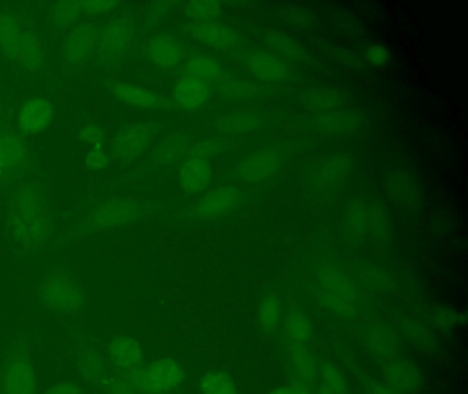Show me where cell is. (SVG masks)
I'll return each mask as SVG.
<instances>
[{
  "mask_svg": "<svg viewBox=\"0 0 468 394\" xmlns=\"http://www.w3.org/2000/svg\"><path fill=\"white\" fill-rule=\"evenodd\" d=\"M139 394H166L179 388L185 379V368L174 358H161L130 372Z\"/></svg>",
  "mask_w": 468,
  "mask_h": 394,
  "instance_id": "cell-7",
  "label": "cell"
},
{
  "mask_svg": "<svg viewBox=\"0 0 468 394\" xmlns=\"http://www.w3.org/2000/svg\"><path fill=\"white\" fill-rule=\"evenodd\" d=\"M164 126L157 122H139L122 125L114 134L112 153L116 161L133 163L152 148L157 134Z\"/></svg>",
  "mask_w": 468,
  "mask_h": 394,
  "instance_id": "cell-8",
  "label": "cell"
},
{
  "mask_svg": "<svg viewBox=\"0 0 468 394\" xmlns=\"http://www.w3.org/2000/svg\"><path fill=\"white\" fill-rule=\"evenodd\" d=\"M283 166V153L273 147L260 148L243 156L234 167V177L246 183L275 177Z\"/></svg>",
  "mask_w": 468,
  "mask_h": 394,
  "instance_id": "cell-11",
  "label": "cell"
},
{
  "mask_svg": "<svg viewBox=\"0 0 468 394\" xmlns=\"http://www.w3.org/2000/svg\"><path fill=\"white\" fill-rule=\"evenodd\" d=\"M435 322L442 327H451V326L459 323V317H457V312L452 311V309L446 308V306H441V308L434 309L432 312Z\"/></svg>",
  "mask_w": 468,
  "mask_h": 394,
  "instance_id": "cell-47",
  "label": "cell"
},
{
  "mask_svg": "<svg viewBox=\"0 0 468 394\" xmlns=\"http://www.w3.org/2000/svg\"><path fill=\"white\" fill-rule=\"evenodd\" d=\"M265 46L278 54L284 55L287 57H300L303 55V48L297 41L292 40L290 36L281 32H268L264 36Z\"/></svg>",
  "mask_w": 468,
  "mask_h": 394,
  "instance_id": "cell-39",
  "label": "cell"
},
{
  "mask_svg": "<svg viewBox=\"0 0 468 394\" xmlns=\"http://www.w3.org/2000/svg\"><path fill=\"white\" fill-rule=\"evenodd\" d=\"M9 232L21 251L37 254L45 248L53 233L48 200L39 186L26 183L10 197Z\"/></svg>",
  "mask_w": 468,
  "mask_h": 394,
  "instance_id": "cell-1",
  "label": "cell"
},
{
  "mask_svg": "<svg viewBox=\"0 0 468 394\" xmlns=\"http://www.w3.org/2000/svg\"><path fill=\"white\" fill-rule=\"evenodd\" d=\"M405 337L410 344L416 345V347H431L432 337L430 336L429 331L424 330L420 325L416 322H410L405 325Z\"/></svg>",
  "mask_w": 468,
  "mask_h": 394,
  "instance_id": "cell-42",
  "label": "cell"
},
{
  "mask_svg": "<svg viewBox=\"0 0 468 394\" xmlns=\"http://www.w3.org/2000/svg\"><path fill=\"white\" fill-rule=\"evenodd\" d=\"M144 211V204L138 200L131 197H109L90 211L84 219L83 227L87 233L111 232L139 221Z\"/></svg>",
  "mask_w": 468,
  "mask_h": 394,
  "instance_id": "cell-6",
  "label": "cell"
},
{
  "mask_svg": "<svg viewBox=\"0 0 468 394\" xmlns=\"http://www.w3.org/2000/svg\"><path fill=\"white\" fill-rule=\"evenodd\" d=\"M246 197L248 196L242 189L234 186L212 189L191 207L190 216L202 221L223 218L242 208Z\"/></svg>",
  "mask_w": 468,
  "mask_h": 394,
  "instance_id": "cell-12",
  "label": "cell"
},
{
  "mask_svg": "<svg viewBox=\"0 0 468 394\" xmlns=\"http://www.w3.org/2000/svg\"><path fill=\"white\" fill-rule=\"evenodd\" d=\"M319 375L320 386L333 391L334 394H345L346 388H345L344 377L336 367L323 364L319 368Z\"/></svg>",
  "mask_w": 468,
  "mask_h": 394,
  "instance_id": "cell-41",
  "label": "cell"
},
{
  "mask_svg": "<svg viewBox=\"0 0 468 394\" xmlns=\"http://www.w3.org/2000/svg\"><path fill=\"white\" fill-rule=\"evenodd\" d=\"M235 57L261 81L276 84V82L283 81L289 76V70H287L283 60L279 59L275 55L268 54V52L259 51V49H245V51L237 52Z\"/></svg>",
  "mask_w": 468,
  "mask_h": 394,
  "instance_id": "cell-18",
  "label": "cell"
},
{
  "mask_svg": "<svg viewBox=\"0 0 468 394\" xmlns=\"http://www.w3.org/2000/svg\"><path fill=\"white\" fill-rule=\"evenodd\" d=\"M180 186L187 194L204 192L212 182V164L205 159L187 158L179 167Z\"/></svg>",
  "mask_w": 468,
  "mask_h": 394,
  "instance_id": "cell-22",
  "label": "cell"
},
{
  "mask_svg": "<svg viewBox=\"0 0 468 394\" xmlns=\"http://www.w3.org/2000/svg\"><path fill=\"white\" fill-rule=\"evenodd\" d=\"M282 306L278 296L270 293L262 298L260 303L259 311H257V320L264 330L273 331L278 327L281 322Z\"/></svg>",
  "mask_w": 468,
  "mask_h": 394,
  "instance_id": "cell-35",
  "label": "cell"
},
{
  "mask_svg": "<svg viewBox=\"0 0 468 394\" xmlns=\"http://www.w3.org/2000/svg\"><path fill=\"white\" fill-rule=\"evenodd\" d=\"M369 347L372 352L377 353L380 358H391L396 355L397 337L390 327L385 325H378L369 331Z\"/></svg>",
  "mask_w": 468,
  "mask_h": 394,
  "instance_id": "cell-33",
  "label": "cell"
},
{
  "mask_svg": "<svg viewBox=\"0 0 468 394\" xmlns=\"http://www.w3.org/2000/svg\"><path fill=\"white\" fill-rule=\"evenodd\" d=\"M0 54L12 65L37 73L46 66V48L34 27L13 10L0 11Z\"/></svg>",
  "mask_w": 468,
  "mask_h": 394,
  "instance_id": "cell-2",
  "label": "cell"
},
{
  "mask_svg": "<svg viewBox=\"0 0 468 394\" xmlns=\"http://www.w3.org/2000/svg\"><path fill=\"white\" fill-rule=\"evenodd\" d=\"M386 191L390 199L404 210H415L420 202V191L415 178L407 170L390 169L385 175Z\"/></svg>",
  "mask_w": 468,
  "mask_h": 394,
  "instance_id": "cell-19",
  "label": "cell"
},
{
  "mask_svg": "<svg viewBox=\"0 0 468 394\" xmlns=\"http://www.w3.org/2000/svg\"><path fill=\"white\" fill-rule=\"evenodd\" d=\"M352 172V161L346 155L328 158L314 172V182L319 188H334L347 180Z\"/></svg>",
  "mask_w": 468,
  "mask_h": 394,
  "instance_id": "cell-28",
  "label": "cell"
},
{
  "mask_svg": "<svg viewBox=\"0 0 468 394\" xmlns=\"http://www.w3.org/2000/svg\"><path fill=\"white\" fill-rule=\"evenodd\" d=\"M0 111H2V95H0Z\"/></svg>",
  "mask_w": 468,
  "mask_h": 394,
  "instance_id": "cell-52",
  "label": "cell"
},
{
  "mask_svg": "<svg viewBox=\"0 0 468 394\" xmlns=\"http://www.w3.org/2000/svg\"><path fill=\"white\" fill-rule=\"evenodd\" d=\"M317 394H334L333 391L327 390V389L323 388V386L319 385L317 388Z\"/></svg>",
  "mask_w": 468,
  "mask_h": 394,
  "instance_id": "cell-50",
  "label": "cell"
},
{
  "mask_svg": "<svg viewBox=\"0 0 468 394\" xmlns=\"http://www.w3.org/2000/svg\"><path fill=\"white\" fill-rule=\"evenodd\" d=\"M56 109L48 98L32 96L18 106L16 123L21 133L27 136H37L50 128Z\"/></svg>",
  "mask_w": 468,
  "mask_h": 394,
  "instance_id": "cell-15",
  "label": "cell"
},
{
  "mask_svg": "<svg viewBox=\"0 0 468 394\" xmlns=\"http://www.w3.org/2000/svg\"><path fill=\"white\" fill-rule=\"evenodd\" d=\"M106 88L109 92L122 103L146 111H163L171 106V100L166 96L154 90L147 89L133 82L108 81Z\"/></svg>",
  "mask_w": 468,
  "mask_h": 394,
  "instance_id": "cell-16",
  "label": "cell"
},
{
  "mask_svg": "<svg viewBox=\"0 0 468 394\" xmlns=\"http://www.w3.org/2000/svg\"><path fill=\"white\" fill-rule=\"evenodd\" d=\"M6 182V178H5V171L2 167H0V186H2V183Z\"/></svg>",
  "mask_w": 468,
  "mask_h": 394,
  "instance_id": "cell-51",
  "label": "cell"
},
{
  "mask_svg": "<svg viewBox=\"0 0 468 394\" xmlns=\"http://www.w3.org/2000/svg\"><path fill=\"white\" fill-rule=\"evenodd\" d=\"M223 5L215 0H197L186 5L185 13L190 19V24H207L215 22L221 16Z\"/></svg>",
  "mask_w": 468,
  "mask_h": 394,
  "instance_id": "cell-34",
  "label": "cell"
},
{
  "mask_svg": "<svg viewBox=\"0 0 468 394\" xmlns=\"http://www.w3.org/2000/svg\"><path fill=\"white\" fill-rule=\"evenodd\" d=\"M45 394H84L83 388L72 380H58L46 389Z\"/></svg>",
  "mask_w": 468,
  "mask_h": 394,
  "instance_id": "cell-46",
  "label": "cell"
},
{
  "mask_svg": "<svg viewBox=\"0 0 468 394\" xmlns=\"http://www.w3.org/2000/svg\"><path fill=\"white\" fill-rule=\"evenodd\" d=\"M317 293L323 306L338 317H353L357 312L358 293L349 276L335 265L322 264L316 270Z\"/></svg>",
  "mask_w": 468,
  "mask_h": 394,
  "instance_id": "cell-4",
  "label": "cell"
},
{
  "mask_svg": "<svg viewBox=\"0 0 468 394\" xmlns=\"http://www.w3.org/2000/svg\"><path fill=\"white\" fill-rule=\"evenodd\" d=\"M270 394H311L309 389L303 385H290L284 388L275 389Z\"/></svg>",
  "mask_w": 468,
  "mask_h": 394,
  "instance_id": "cell-48",
  "label": "cell"
},
{
  "mask_svg": "<svg viewBox=\"0 0 468 394\" xmlns=\"http://www.w3.org/2000/svg\"><path fill=\"white\" fill-rule=\"evenodd\" d=\"M264 117L254 111H234L213 118L212 126L221 134L238 136L257 130L264 125Z\"/></svg>",
  "mask_w": 468,
  "mask_h": 394,
  "instance_id": "cell-24",
  "label": "cell"
},
{
  "mask_svg": "<svg viewBox=\"0 0 468 394\" xmlns=\"http://www.w3.org/2000/svg\"><path fill=\"white\" fill-rule=\"evenodd\" d=\"M218 93L229 100H250L257 95V87L250 82L242 81L235 76L221 74L220 78L216 81Z\"/></svg>",
  "mask_w": 468,
  "mask_h": 394,
  "instance_id": "cell-31",
  "label": "cell"
},
{
  "mask_svg": "<svg viewBox=\"0 0 468 394\" xmlns=\"http://www.w3.org/2000/svg\"><path fill=\"white\" fill-rule=\"evenodd\" d=\"M284 331H286L289 342L306 344L312 338L314 327H312L311 322L303 312L292 309L284 319Z\"/></svg>",
  "mask_w": 468,
  "mask_h": 394,
  "instance_id": "cell-32",
  "label": "cell"
},
{
  "mask_svg": "<svg viewBox=\"0 0 468 394\" xmlns=\"http://www.w3.org/2000/svg\"><path fill=\"white\" fill-rule=\"evenodd\" d=\"M37 375L28 345L15 341L0 363V394H37Z\"/></svg>",
  "mask_w": 468,
  "mask_h": 394,
  "instance_id": "cell-5",
  "label": "cell"
},
{
  "mask_svg": "<svg viewBox=\"0 0 468 394\" xmlns=\"http://www.w3.org/2000/svg\"><path fill=\"white\" fill-rule=\"evenodd\" d=\"M83 16V0H64L50 5V21L57 29L70 30Z\"/></svg>",
  "mask_w": 468,
  "mask_h": 394,
  "instance_id": "cell-30",
  "label": "cell"
},
{
  "mask_svg": "<svg viewBox=\"0 0 468 394\" xmlns=\"http://www.w3.org/2000/svg\"><path fill=\"white\" fill-rule=\"evenodd\" d=\"M386 379L397 393H413L420 385V372L410 361L390 360L386 366Z\"/></svg>",
  "mask_w": 468,
  "mask_h": 394,
  "instance_id": "cell-26",
  "label": "cell"
},
{
  "mask_svg": "<svg viewBox=\"0 0 468 394\" xmlns=\"http://www.w3.org/2000/svg\"><path fill=\"white\" fill-rule=\"evenodd\" d=\"M287 352H289L290 366L301 380L300 385L308 389L314 388L319 375V367L314 356L309 352L305 344H297V342H289Z\"/></svg>",
  "mask_w": 468,
  "mask_h": 394,
  "instance_id": "cell-27",
  "label": "cell"
},
{
  "mask_svg": "<svg viewBox=\"0 0 468 394\" xmlns=\"http://www.w3.org/2000/svg\"><path fill=\"white\" fill-rule=\"evenodd\" d=\"M188 30L197 41L213 49L237 48L240 43L239 35L234 29L218 22L190 24Z\"/></svg>",
  "mask_w": 468,
  "mask_h": 394,
  "instance_id": "cell-21",
  "label": "cell"
},
{
  "mask_svg": "<svg viewBox=\"0 0 468 394\" xmlns=\"http://www.w3.org/2000/svg\"><path fill=\"white\" fill-rule=\"evenodd\" d=\"M37 301L46 311L76 316L86 308L87 298L80 282L68 268H54L37 287Z\"/></svg>",
  "mask_w": 468,
  "mask_h": 394,
  "instance_id": "cell-3",
  "label": "cell"
},
{
  "mask_svg": "<svg viewBox=\"0 0 468 394\" xmlns=\"http://www.w3.org/2000/svg\"><path fill=\"white\" fill-rule=\"evenodd\" d=\"M210 84L185 74L175 87V101L185 109H197L207 106L210 100Z\"/></svg>",
  "mask_w": 468,
  "mask_h": 394,
  "instance_id": "cell-23",
  "label": "cell"
},
{
  "mask_svg": "<svg viewBox=\"0 0 468 394\" xmlns=\"http://www.w3.org/2000/svg\"><path fill=\"white\" fill-rule=\"evenodd\" d=\"M364 57L372 63L374 66H385L388 65V59H390V54H388V48L380 44H372L368 48L364 51Z\"/></svg>",
  "mask_w": 468,
  "mask_h": 394,
  "instance_id": "cell-44",
  "label": "cell"
},
{
  "mask_svg": "<svg viewBox=\"0 0 468 394\" xmlns=\"http://www.w3.org/2000/svg\"><path fill=\"white\" fill-rule=\"evenodd\" d=\"M72 347L76 368L81 379L92 388H100L103 378L111 371L105 352L101 350L97 342L89 334L81 331L73 334Z\"/></svg>",
  "mask_w": 468,
  "mask_h": 394,
  "instance_id": "cell-10",
  "label": "cell"
},
{
  "mask_svg": "<svg viewBox=\"0 0 468 394\" xmlns=\"http://www.w3.org/2000/svg\"><path fill=\"white\" fill-rule=\"evenodd\" d=\"M202 394H238L234 379L226 372L213 371L201 379Z\"/></svg>",
  "mask_w": 468,
  "mask_h": 394,
  "instance_id": "cell-38",
  "label": "cell"
},
{
  "mask_svg": "<svg viewBox=\"0 0 468 394\" xmlns=\"http://www.w3.org/2000/svg\"><path fill=\"white\" fill-rule=\"evenodd\" d=\"M193 142V140L186 136L168 137L153 150V161L161 164V166L180 163L187 158L188 150H190Z\"/></svg>",
  "mask_w": 468,
  "mask_h": 394,
  "instance_id": "cell-29",
  "label": "cell"
},
{
  "mask_svg": "<svg viewBox=\"0 0 468 394\" xmlns=\"http://www.w3.org/2000/svg\"><path fill=\"white\" fill-rule=\"evenodd\" d=\"M105 358L109 368L120 374L136 371L146 364L144 347L128 334H117L109 339L105 347Z\"/></svg>",
  "mask_w": 468,
  "mask_h": 394,
  "instance_id": "cell-13",
  "label": "cell"
},
{
  "mask_svg": "<svg viewBox=\"0 0 468 394\" xmlns=\"http://www.w3.org/2000/svg\"><path fill=\"white\" fill-rule=\"evenodd\" d=\"M188 76L196 77V78L202 79V81L216 82L220 78L221 71L220 63L216 62L212 57H193L190 62L186 66Z\"/></svg>",
  "mask_w": 468,
  "mask_h": 394,
  "instance_id": "cell-36",
  "label": "cell"
},
{
  "mask_svg": "<svg viewBox=\"0 0 468 394\" xmlns=\"http://www.w3.org/2000/svg\"><path fill=\"white\" fill-rule=\"evenodd\" d=\"M28 164V147L21 134L0 130V167L4 169L6 182L18 180Z\"/></svg>",
  "mask_w": 468,
  "mask_h": 394,
  "instance_id": "cell-17",
  "label": "cell"
},
{
  "mask_svg": "<svg viewBox=\"0 0 468 394\" xmlns=\"http://www.w3.org/2000/svg\"><path fill=\"white\" fill-rule=\"evenodd\" d=\"M100 25L94 22H79L68 30L62 44V55L67 62L80 65L97 55Z\"/></svg>",
  "mask_w": 468,
  "mask_h": 394,
  "instance_id": "cell-14",
  "label": "cell"
},
{
  "mask_svg": "<svg viewBox=\"0 0 468 394\" xmlns=\"http://www.w3.org/2000/svg\"><path fill=\"white\" fill-rule=\"evenodd\" d=\"M135 37L136 25L131 16H113L100 26L97 55L103 62H119L133 48Z\"/></svg>",
  "mask_w": 468,
  "mask_h": 394,
  "instance_id": "cell-9",
  "label": "cell"
},
{
  "mask_svg": "<svg viewBox=\"0 0 468 394\" xmlns=\"http://www.w3.org/2000/svg\"><path fill=\"white\" fill-rule=\"evenodd\" d=\"M79 139L91 145V148H102L106 141V133L101 126L89 123L81 126L79 130Z\"/></svg>",
  "mask_w": 468,
  "mask_h": 394,
  "instance_id": "cell-43",
  "label": "cell"
},
{
  "mask_svg": "<svg viewBox=\"0 0 468 394\" xmlns=\"http://www.w3.org/2000/svg\"><path fill=\"white\" fill-rule=\"evenodd\" d=\"M227 148H229V141L224 139H218V137L199 140V141H194L193 145H191L187 158L205 159V161H210V159L220 155Z\"/></svg>",
  "mask_w": 468,
  "mask_h": 394,
  "instance_id": "cell-40",
  "label": "cell"
},
{
  "mask_svg": "<svg viewBox=\"0 0 468 394\" xmlns=\"http://www.w3.org/2000/svg\"><path fill=\"white\" fill-rule=\"evenodd\" d=\"M147 55L153 63L164 68L175 67L185 57L183 44L171 35H157L146 46Z\"/></svg>",
  "mask_w": 468,
  "mask_h": 394,
  "instance_id": "cell-25",
  "label": "cell"
},
{
  "mask_svg": "<svg viewBox=\"0 0 468 394\" xmlns=\"http://www.w3.org/2000/svg\"><path fill=\"white\" fill-rule=\"evenodd\" d=\"M346 219L353 232L360 235H380L386 232V216L367 202H353L347 207Z\"/></svg>",
  "mask_w": 468,
  "mask_h": 394,
  "instance_id": "cell-20",
  "label": "cell"
},
{
  "mask_svg": "<svg viewBox=\"0 0 468 394\" xmlns=\"http://www.w3.org/2000/svg\"><path fill=\"white\" fill-rule=\"evenodd\" d=\"M367 394H399L397 391H394L393 389L388 388V386L380 385V383L371 382L368 386H367Z\"/></svg>",
  "mask_w": 468,
  "mask_h": 394,
  "instance_id": "cell-49",
  "label": "cell"
},
{
  "mask_svg": "<svg viewBox=\"0 0 468 394\" xmlns=\"http://www.w3.org/2000/svg\"><path fill=\"white\" fill-rule=\"evenodd\" d=\"M102 394H139L138 388L133 382V375L120 374V372L109 371L100 385Z\"/></svg>",
  "mask_w": 468,
  "mask_h": 394,
  "instance_id": "cell-37",
  "label": "cell"
},
{
  "mask_svg": "<svg viewBox=\"0 0 468 394\" xmlns=\"http://www.w3.org/2000/svg\"><path fill=\"white\" fill-rule=\"evenodd\" d=\"M86 167L91 171H97V170H102L103 167L108 166L109 156L106 155L105 150L102 148H92L86 156Z\"/></svg>",
  "mask_w": 468,
  "mask_h": 394,
  "instance_id": "cell-45",
  "label": "cell"
}]
</instances>
